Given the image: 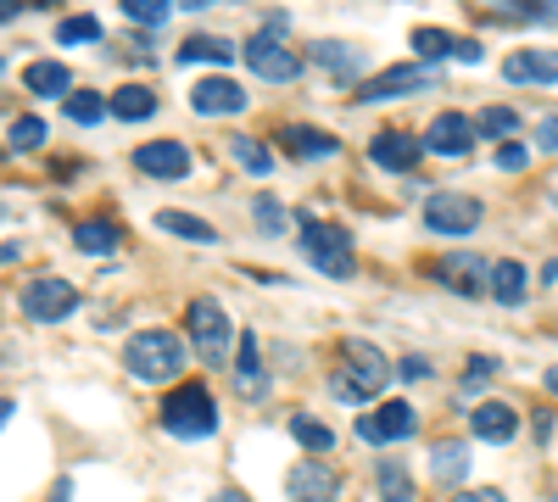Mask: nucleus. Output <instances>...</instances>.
Segmentation results:
<instances>
[{"label": "nucleus", "instance_id": "31", "mask_svg": "<svg viewBox=\"0 0 558 502\" xmlns=\"http://www.w3.org/2000/svg\"><path fill=\"white\" fill-rule=\"evenodd\" d=\"M291 436H296L307 452H336V430L318 425L313 414H291Z\"/></svg>", "mask_w": 558, "mask_h": 502}, {"label": "nucleus", "instance_id": "22", "mask_svg": "<svg viewBox=\"0 0 558 502\" xmlns=\"http://www.w3.org/2000/svg\"><path fill=\"white\" fill-rule=\"evenodd\" d=\"M313 62L324 73H336V78H357L363 73V51H357V45H336V39H318L313 45Z\"/></svg>", "mask_w": 558, "mask_h": 502}, {"label": "nucleus", "instance_id": "27", "mask_svg": "<svg viewBox=\"0 0 558 502\" xmlns=\"http://www.w3.org/2000/svg\"><path fill=\"white\" fill-rule=\"evenodd\" d=\"M430 475H436L441 486H458L463 475H470V446H463V441H441L436 458H430Z\"/></svg>", "mask_w": 558, "mask_h": 502}, {"label": "nucleus", "instance_id": "26", "mask_svg": "<svg viewBox=\"0 0 558 502\" xmlns=\"http://www.w3.org/2000/svg\"><path fill=\"white\" fill-rule=\"evenodd\" d=\"M118 241H123V230H118L112 218H84L78 230H73V246H78V252H89V257L118 252Z\"/></svg>", "mask_w": 558, "mask_h": 502}, {"label": "nucleus", "instance_id": "45", "mask_svg": "<svg viewBox=\"0 0 558 502\" xmlns=\"http://www.w3.org/2000/svg\"><path fill=\"white\" fill-rule=\"evenodd\" d=\"M213 502H252V497H241V491H218Z\"/></svg>", "mask_w": 558, "mask_h": 502}, {"label": "nucleus", "instance_id": "14", "mask_svg": "<svg viewBox=\"0 0 558 502\" xmlns=\"http://www.w3.org/2000/svg\"><path fill=\"white\" fill-rule=\"evenodd\" d=\"M191 112H202V118H235V112H246V89L235 84V78H202L196 89H191Z\"/></svg>", "mask_w": 558, "mask_h": 502}, {"label": "nucleus", "instance_id": "25", "mask_svg": "<svg viewBox=\"0 0 558 502\" xmlns=\"http://www.w3.org/2000/svg\"><path fill=\"white\" fill-rule=\"evenodd\" d=\"M235 385H241V396H263L268 391V375L257 363V335L252 330L241 335V352H235Z\"/></svg>", "mask_w": 558, "mask_h": 502}, {"label": "nucleus", "instance_id": "38", "mask_svg": "<svg viewBox=\"0 0 558 502\" xmlns=\"http://www.w3.org/2000/svg\"><path fill=\"white\" fill-rule=\"evenodd\" d=\"M492 375H497V357H470V369H463V396L481 391Z\"/></svg>", "mask_w": 558, "mask_h": 502}, {"label": "nucleus", "instance_id": "35", "mask_svg": "<svg viewBox=\"0 0 558 502\" xmlns=\"http://www.w3.org/2000/svg\"><path fill=\"white\" fill-rule=\"evenodd\" d=\"M252 218H257V235H286V223H291V212L279 207L274 196H257L252 201Z\"/></svg>", "mask_w": 558, "mask_h": 502}, {"label": "nucleus", "instance_id": "16", "mask_svg": "<svg viewBox=\"0 0 558 502\" xmlns=\"http://www.w3.org/2000/svg\"><path fill=\"white\" fill-rule=\"evenodd\" d=\"M134 168L151 173V179H184L191 173V151H184L179 140H151V146L134 151Z\"/></svg>", "mask_w": 558, "mask_h": 502}, {"label": "nucleus", "instance_id": "21", "mask_svg": "<svg viewBox=\"0 0 558 502\" xmlns=\"http://www.w3.org/2000/svg\"><path fill=\"white\" fill-rule=\"evenodd\" d=\"M107 107H112V118H123V123H146V118L157 112V89L123 84V89H112V96H107Z\"/></svg>", "mask_w": 558, "mask_h": 502}, {"label": "nucleus", "instance_id": "18", "mask_svg": "<svg viewBox=\"0 0 558 502\" xmlns=\"http://www.w3.org/2000/svg\"><path fill=\"white\" fill-rule=\"evenodd\" d=\"M470 430H475L481 441H514L520 414H514L508 402H481V407H470Z\"/></svg>", "mask_w": 558, "mask_h": 502}, {"label": "nucleus", "instance_id": "6", "mask_svg": "<svg viewBox=\"0 0 558 502\" xmlns=\"http://www.w3.org/2000/svg\"><path fill=\"white\" fill-rule=\"evenodd\" d=\"M17 307H23V318H34V325H62L68 313H78V291L68 280H57V273H39V280L23 285Z\"/></svg>", "mask_w": 558, "mask_h": 502}, {"label": "nucleus", "instance_id": "41", "mask_svg": "<svg viewBox=\"0 0 558 502\" xmlns=\"http://www.w3.org/2000/svg\"><path fill=\"white\" fill-rule=\"evenodd\" d=\"M525 162H531L525 146H502V151H497V168H502V173H525Z\"/></svg>", "mask_w": 558, "mask_h": 502}, {"label": "nucleus", "instance_id": "33", "mask_svg": "<svg viewBox=\"0 0 558 502\" xmlns=\"http://www.w3.org/2000/svg\"><path fill=\"white\" fill-rule=\"evenodd\" d=\"M57 39H62V45H89V39H101V17H96V12L62 17V23H57Z\"/></svg>", "mask_w": 558, "mask_h": 502}, {"label": "nucleus", "instance_id": "17", "mask_svg": "<svg viewBox=\"0 0 558 502\" xmlns=\"http://www.w3.org/2000/svg\"><path fill=\"white\" fill-rule=\"evenodd\" d=\"M508 84H553L558 78V51H514L502 62Z\"/></svg>", "mask_w": 558, "mask_h": 502}, {"label": "nucleus", "instance_id": "19", "mask_svg": "<svg viewBox=\"0 0 558 502\" xmlns=\"http://www.w3.org/2000/svg\"><path fill=\"white\" fill-rule=\"evenodd\" d=\"M279 140H286V151H291V157H307V162L336 157V151H341L336 134H324V128H313V123H291L286 134H279Z\"/></svg>", "mask_w": 558, "mask_h": 502}, {"label": "nucleus", "instance_id": "42", "mask_svg": "<svg viewBox=\"0 0 558 502\" xmlns=\"http://www.w3.org/2000/svg\"><path fill=\"white\" fill-rule=\"evenodd\" d=\"M536 146H542V151H558V112L536 123Z\"/></svg>", "mask_w": 558, "mask_h": 502}, {"label": "nucleus", "instance_id": "30", "mask_svg": "<svg viewBox=\"0 0 558 502\" xmlns=\"http://www.w3.org/2000/svg\"><path fill=\"white\" fill-rule=\"evenodd\" d=\"M413 51H418V62H441V57H458V39L447 34V28H413Z\"/></svg>", "mask_w": 558, "mask_h": 502}, {"label": "nucleus", "instance_id": "7", "mask_svg": "<svg viewBox=\"0 0 558 502\" xmlns=\"http://www.w3.org/2000/svg\"><path fill=\"white\" fill-rule=\"evenodd\" d=\"M241 57H246V68H252L257 78H274V84H291V78L302 73V57H296L279 34H252V39L241 45Z\"/></svg>", "mask_w": 558, "mask_h": 502}, {"label": "nucleus", "instance_id": "24", "mask_svg": "<svg viewBox=\"0 0 558 502\" xmlns=\"http://www.w3.org/2000/svg\"><path fill=\"white\" fill-rule=\"evenodd\" d=\"M157 230H168V235H179V241H202V246H213V241H218V230H213L207 218L179 212V207H162V212H157Z\"/></svg>", "mask_w": 558, "mask_h": 502}, {"label": "nucleus", "instance_id": "13", "mask_svg": "<svg viewBox=\"0 0 558 502\" xmlns=\"http://www.w3.org/2000/svg\"><path fill=\"white\" fill-rule=\"evenodd\" d=\"M425 151H430V146L413 140V134H402V128H386V134H375V140H368V162L386 168V173H413Z\"/></svg>", "mask_w": 558, "mask_h": 502}, {"label": "nucleus", "instance_id": "39", "mask_svg": "<svg viewBox=\"0 0 558 502\" xmlns=\"http://www.w3.org/2000/svg\"><path fill=\"white\" fill-rule=\"evenodd\" d=\"M235 162H241V168H252V173H268V168H274V157H268L257 140H235Z\"/></svg>", "mask_w": 558, "mask_h": 502}, {"label": "nucleus", "instance_id": "5", "mask_svg": "<svg viewBox=\"0 0 558 502\" xmlns=\"http://www.w3.org/2000/svg\"><path fill=\"white\" fill-rule=\"evenodd\" d=\"M191 341H196L207 369H223V363H229V341H235V330H229V313L213 296L191 302Z\"/></svg>", "mask_w": 558, "mask_h": 502}, {"label": "nucleus", "instance_id": "4", "mask_svg": "<svg viewBox=\"0 0 558 502\" xmlns=\"http://www.w3.org/2000/svg\"><path fill=\"white\" fill-rule=\"evenodd\" d=\"M296 223H302V252H307V262H313L318 273H330V280H352V273H357L352 235L336 230V223L307 218V212H296Z\"/></svg>", "mask_w": 558, "mask_h": 502}, {"label": "nucleus", "instance_id": "12", "mask_svg": "<svg viewBox=\"0 0 558 502\" xmlns=\"http://www.w3.org/2000/svg\"><path fill=\"white\" fill-rule=\"evenodd\" d=\"M286 491H291V502H336L341 475H336L330 464H324V458H302V464H291Z\"/></svg>", "mask_w": 558, "mask_h": 502}, {"label": "nucleus", "instance_id": "28", "mask_svg": "<svg viewBox=\"0 0 558 502\" xmlns=\"http://www.w3.org/2000/svg\"><path fill=\"white\" fill-rule=\"evenodd\" d=\"M492 296L502 307H520L525 302V268L520 262H492Z\"/></svg>", "mask_w": 558, "mask_h": 502}, {"label": "nucleus", "instance_id": "11", "mask_svg": "<svg viewBox=\"0 0 558 502\" xmlns=\"http://www.w3.org/2000/svg\"><path fill=\"white\" fill-rule=\"evenodd\" d=\"M418 430V414H413V402H380L375 414H363L357 419V436L368 446H391V441H408Z\"/></svg>", "mask_w": 558, "mask_h": 502}, {"label": "nucleus", "instance_id": "3", "mask_svg": "<svg viewBox=\"0 0 558 502\" xmlns=\"http://www.w3.org/2000/svg\"><path fill=\"white\" fill-rule=\"evenodd\" d=\"M162 430L179 436V441H207V436L218 430V402H213V391H207L202 380L173 385L168 402H162Z\"/></svg>", "mask_w": 558, "mask_h": 502}, {"label": "nucleus", "instance_id": "2", "mask_svg": "<svg viewBox=\"0 0 558 502\" xmlns=\"http://www.w3.org/2000/svg\"><path fill=\"white\" fill-rule=\"evenodd\" d=\"M184 341L173 335V330H140V335H129V346H123V369L140 380V385H168V380H179L184 375Z\"/></svg>", "mask_w": 558, "mask_h": 502}, {"label": "nucleus", "instance_id": "37", "mask_svg": "<svg viewBox=\"0 0 558 502\" xmlns=\"http://www.w3.org/2000/svg\"><path fill=\"white\" fill-rule=\"evenodd\" d=\"M7 140H12V151H34V146L45 140V123H39V118H12Z\"/></svg>", "mask_w": 558, "mask_h": 502}, {"label": "nucleus", "instance_id": "32", "mask_svg": "<svg viewBox=\"0 0 558 502\" xmlns=\"http://www.w3.org/2000/svg\"><path fill=\"white\" fill-rule=\"evenodd\" d=\"M62 107H68V118H73V123H84V128H89V123H101V118L112 112V107H107V96H96V89H73V96H68Z\"/></svg>", "mask_w": 558, "mask_h": 502}, {"label": "nucleus", "instance_id": "1", "mask_svg": "<svg viewBox=\"0 0 558 502\" xmlns=\"http://www.w3.org/2000/svg\"><path fill=\"white\" fill-rule=\"evenodd\" d=\"M391 375H397V369H391V357H386L380 346L347 341V346H341V363H336V375H330V391H336V402L363 407V402H375V396L386 391Z\"/></svg>", "mask_w": 558, "mask_h": 502}, {"label": "nucleus", "instance_id": "44", "mask_svg": "<svg viewBox=\"0 0 558 502\" xmlns=\"http://www.w3.org/2000/svg\"><path fill=\"white\" fill-rule=\"evenodd\" d=\"M452 502H508L502 491H463V497H452Z\"/></svg>", "mask_w": 558, "mask_h": 502}, {"label": "nucleus", "instance_id": "47", "mask_svg": "<svg viewBox=\"0 0 558 502\" xmlns=\"http://www.w3.org/2000/svg\"><path fill=\"white\" fill-rule=\"evenodd\" d=\"M547 502H558V497H547Z\"/></svg>", "mask_w": 558, "mask_h": 502}, {"label": "nucleus", "instance_id": "20", "mask_svg": "<svg viewBox=\"0 0 558 502\" xmlns=\"http://www.w3.org/2000/svg\"><path fill=\"white\" fill-rule=\"evenodd\" d=\"M235 57H241V45L223 39V34H191L179 45V62H218V68H229Z\"/></svg>", "mask_w": 558, "mask_h": 502}, {"label": "nucleus", "instance_id": "36", "mask_svg": "<svg viewBox=\"0 0 558 502\" xmlns=\"http://www.w3.org/2000/svg\"><path fill=\"white\" fill-rule=\"evenodd\" d=\"M168 12H173L168 0H123V17H129V23H140V28H162V23H168Z\"/></svg>", "mask_w": 558, "mask_h": 502}, {"label": "nucleus", "instance_id": "34", "mask_svg": "<svg viewBox=\"0 0 558 502\" xmlns=\"http://www.w3.org/2000/svg\"><path fill=\"white\" fill-rule=\"evenodd\" d=\"M380 497H386V502H413V480H408L402 458H386V464H380Z\"/></svg>", "mask_w": 558, "mask_h": 502}, {"label": "nucleus", "instance_id": "29", "mask_svg": "<svg viewBox=\"0 0 558 502\" xmlns=\"http://www.w3.org/2000/svg\"><path fill=\"white\" fill-rule=\"evenodd\" d=\"M475 134L481 140H508V134H520V112L514 107H481L475 112Z\"/></svg>", "mask_w": 558, "mask_h": 502}, {"label": "nucleus", "instance_id": "8", "mask_svg": "<svg viewBox=\"0 0 558 502\" xmlns=\"http://www.w3.org/2000/svg\"><path fill=\"white\" fill-rule=\"evenodd\" d=\"M481 223V201L463 196V191H436L425 201V230L430 235H470Z\"/></svg>", "mask_w": 558, "mask_h": 502}, {"label": "nucleus", "instance_id": "15", "mask_svg": "<svg viewBox=\"0 0 558 502\" xmlns=\"http://www.w3.org/2000/svg\"><path fill=\"white\" fill-rule=\"evenodd\" d=\"M475 140H481V134H475V118H463V112H441V118L425 128V146H430L436 157H463Z\"/></svg>", "mask_w": 558, "mask_h": 502}, {"label": "nucleus", "instance_id": "23", "mask_svg": "<svg viewBox=\"0 0 558 502\" xmlns=\"http://www.w3.org/2000/svg\"><path fill=\"white\" fill-rule=\"evenodd\" d=\"M23 84L34 89V96H73V73L62 68V62H28L23 68Z\"/></svg>", "mask_w": 558, "mask_h": 502}, {"label": "nucleus", "instance_id": "9", "mask_svg": "<svg viewBox=\"0 0 558 502\" xmlns=\"http://www.w3.org/2000/svg\"><path fill=\"white\" fill-rule=\"evenodd\" d=\"M430 273H436V285H441V291H458V296H481V291H492V262H481L475 252H447V257L430 262Z\"/></svg>", "mask_w": 558, "mask_h": 502}, {"label": "nucleus", "instance_id": "40", "mask_svg": "<svg viewBox=\"0 0 558 502\" xmlns=\"http://www.w3.org/2000/svg\"><path fill=\"white\" fill-rule=\"evenodd\" d=\"M397 380H430V357H418V352H408V357L397 363Z\"/></svg>", "mask_w": 558, "mask_h": 502}, {"label": "nucleus", "instance_id": "43", "mask_svg": "<svg viewBox=\"0 0 558 502\" xmlns=\"http://www.w3.org/2000/svg\"><path fill=\"white\" fill-rule=\"evenodd\" d=\"M458 62L475 68V62H481V45H475V39H458Z\"/></svg>", "mask_w": 558, "mask_h": 502}, {"label": "nucleus", "instance_id": "46", "mask_svg": "<svg viewBox=\"0 0 558 502\" xmlns=\"http://www.w3.org/2000/svg\"><path fill=\"white\" fill-rule=\"evenodd\" d=\"M547 391H553V396H558V369H547Z\"/></svg>", "mask_w": 558, "mask_h": 502}, {"label": "nucleus", "instance_id": "10", "mask_svg": "<svg viewBox=\"0 0 558 502\" xmlns=\"http://www.w3.org/2000/svg\"><path fill=\"white\" fill-rule=\"evenodd\" d=\"M430 89V68L425 62H402V68H380L357 89V101H402V96H425Z\"/></svg>", "mask_w": 558, "mask_h": 502}]
</instances>
